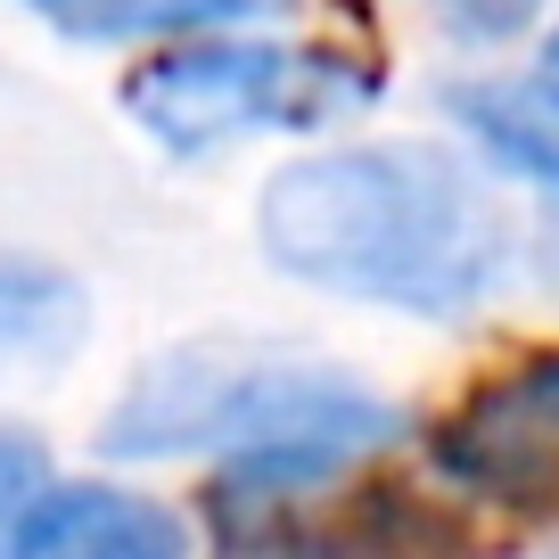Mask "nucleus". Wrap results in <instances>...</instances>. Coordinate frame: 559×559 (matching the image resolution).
<instances>
[{"label":"nucleus","mask_w":559,"mask_h":559,"mask_svg":"<svg viewBox=\"0 0 559 559\" xmlns=\"http://www.w3.org/2000/svg\"><path fill=\"white\" fill-rule=\"evenodd\" d=\"M50 9H58V0H50Z\"/></svg>","instance_id":"obj_13"},{"label":"nucleus","mask_w":559,"mask_h":559,"mask_svg":"<svg viewBox=\"0 0 559 559\" xmlns=\"http://www.w3.org/2000/svg\"><path fill=\"white\" fill-rule=\"evenodd\" d=\"M453 107L510 174H526L543 190V272L559 280V123H551V107H526L510 91H461Z\"/></svg>","instance_id":"obj_7"},{"label":"nucleus","mask_w":559,"mask_h":559,"mask_svg":"<svg viewBox=\"0 0 559 559\" xmlns=\"http://www.w3.org/2000/svg\"><path fill=\"white\" fill-rule=\"evenodd\" d=\"M535 9L543 0H437V17L453 25L461 41H510V34L535 25Z\"/></svg>","instance_id":"obj_11"},{"label":"nucleus","mask_w":559,"mask_h":559,"mask_svg":"<svg viewBox=\"0 0 559 559\" xmlns=\"http://www.w3.org/2000/svg\"><path fill=\"white\" fill-rule=\"evenodd\" d=\"M543 107H551V116H559V34L543 41Z\"/></svg>","instance_id":"obj_12"},{"label":"nucleus","mask_w":559,"mask_h":559,"mask_svg":"<svg viewBox=\"0 0 559 559\" xmlns=\"http://www.w3.org/2000/svg\"><path fill=\"white\" fill-rule=\"evenodd\" d=\"M297 0H58V25L74 41H140V34H190V25H247L280 17Z\"/></svg>","instance_id":"obj_8"},{"label":"nucleus","mask_w":559,"mask_h":559,"mask_svg":"<svg viewBox=\"0 0 559 559\" xmlns=\"http://www.w3.org/2000/svg\"><path fill=\"white\" fill-rule=\"evenodd\" d=\"M280 486L239 477L223 502V559H444V535L428 510H412V493H354L330 519H305V510L272 502Z\"/></svg>","instance_id":"obj_5"},{"label":"nucleus","mask_w":559,"mask_h":559,"mask_svg":"<svg viewBox=\"0 0 559 559\" xmlns=\"http://www.w3.org/2000/svg\"><path fill=\"white\" fill-rule=\"evenodd\" d=\"M50 493V461L34 437H0V526H25V510Z\"/></svg>","instance_id":"obj_10"},{"label":"nucleus","mask_w":559,"mask_h":559,"mask_svg":"<svg viewBox=\"0 0 559 559\" xmlns=\"http://www.w3.org/2000/svg\"><path fill=\"white\" fill-rule=\"evenodd\" d=\"M386 403L362 386L321 379V370H157L132 403L107 419V453H190V444H230L239 477L305 486L330 477L346 453L386 444Z\"/></svg>","instance_id":"obj_2"},{"label":"nucleus","mask_w":559,"mask_h":559,"mask_svg":"<svg viewBox=\"0 0 559 559\" xmlns=\"http://www.w3.org/2000/svg\"><path fill=\"white\" fill-rule=\"evenodd\" d=\"M272 263L337 297L403 313H469L510 263V223L437 148H346L272 174L255 206Z\"/></svg>","instance_id":"obj_1"},{"label":"nucleus","mask_w":559,"mask_h":559,"mask_svg":"<svg viewBox=\"0 0 559 559\" xmlns=\"http://www.w3.org/2000/svg\"><path fill=\"white\" fill-rule=\"evenodd\" d=\"M74 330V288L50 272H25V263H0V362L41 354Z\"/></svg>","instance_id":"obj_9"},{"label":"nucleus","mask_w":559,"mask_h":559,"mask_svg":"<svg viewBox=\"0 0 559 559\" xmlns=\"http://www.w3.org/2000/svg\"><path fill=\"white\" fill-rule=\"evenodd\" d=\"M17 559H190V526L148 493L58 486L25 510Z\"/></svg>","instance_id":"obj_6"},{"label":"nucleus","mask_w":559,"mask_h":559,"mask_svg":"<svg viewBox=\"0 0 559 559\" xmlns=\"http://www.w3.org/2000/svg\"><path fill=\"white\" fill-rule=\"evenodd\" d=\"M437 461L453 486L526 519H559V354L486 379L437 428Z\"/></svg>","instance_id":"obj_4"},{"label":"nucleus","mask_w":559,"mask_h":559,"mask_svg":"<svg viewBox=\"0 0 559 559\" xmlns=\"http://www.w3.org/2000/svg\"><path fill=\"white\" fill-rule=\"evenodd\" d=\"M379 91L370 67H346L330 50H280V41H190V50H165L123 83L132 107L165 148L198 157L230 132H305V123H330L346 107H362Z\"/></svg>","instance_id":"obj_3"}]
</instances>
